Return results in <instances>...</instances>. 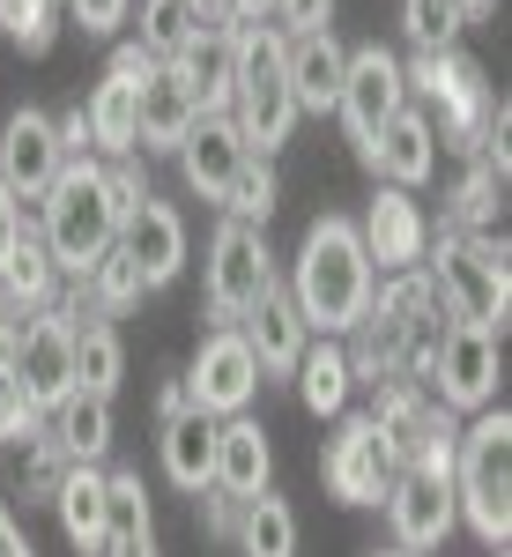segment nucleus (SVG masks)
Instances as JSON below:
<instances>
[{"label":"nucleus","mask_w":512,"mask_h":557,"mask_svg":"<svg viewBox=\"0 0 512 557\" xmlns=\"http://www.w3.org/2000/svg\"><path fill=\"white\" fill-rule=\"evenodd\" d=\"M290 305H298V320L312 335H357V320H364V305L379 290V268L364 260V238H357V223L349 215H320L312 231H304L298 260H290Z\"/></svg>","instance_id":"nucleus-1"},{"label":"nucleus","mask_w":512,"mask_h":557,"mask_svg":"<svg viewBox=\"0 0 512 557\" xmlns=\"http://www.w3.org/2000/svg\"><path fill=\"white\" fill-rule=\"evenodd\" d=\"M401 83H409V104L430 120L438 149H453V157H475V149H490V134H505V104L461 45L401 60Z\"/></svg>","instance_id":"nucleus-2"},{"label":"nucleus","mask_w":512,"mask_h":557,"mask_svg":"<svg viewBox=\"0 0 512 557\" xmlns=\"http://www.w3.org/2000/svg\"><path fill=\"white\" fill-rule=\"evenodd\" d=\"M505 238L498 231H430L424 246V275L446 320L453 327H490L505 335V312H512V268H505Z\"/></svg>","instance_id":"nucleus-3"},{"label":"nucleus","mask_w":512,"mask_h":557,"mask_svg":"<svg viewBox=\"0 0 512 557\" xmlns=\"http://www.w3.org/2000/svg\"><path fill=\"white\" fill-rule=\"evenodd\" d=\"M38 238L67 283H83L89 268L120 246V215H112V186H104L97 157H67L60 164V178L45 186V201H38Z\"/></svg>","instance_id":"nucleus-4"},{"label":"nucleus","mask_w":512,"mask_h":557,"mask_svg":"<svg viewBox=\"0 0 512 557\" xmlns=\"http://www.w3.org/2000/svg\"><path fill=\"white\" fill-rule=\"evenodd\" d=\"M453 513L475 528L483 550L512 543V417L475 409L453 438Z\"/></svg>","instance_id":"nucleus-5"},{"label":"nucleus","mask_w":512,"mask_h":557,"mask_svg":"<svg viewBox=\"0 0 512 557\" xmlns=\"http://www.w3.org/2000/svg\"><path fill=\"white\" fill-rule=\"evenodd\" d=\"M238 75H230V120L246 134L253 157H275L298 127V97L283 75V30L275 23H238Z\"/></svg>","instance_id":"nucleus-6"},{"label":"nucleus","mask_w":512,"mask_h":557,"mask_svg":"<svg viewBox=\"0 0 512 557\" xmlns=\"http://www.w3.org/2000/svg\"><path fill=\"white\" fill-rule=\"evenodd\" d=\"M498 380H505V335H490V327H446L424 394L446 417H475V409H498Z\"/></svg>","instance_id":"nucleus-7"},{"label":"nucleus","mask_w":512,"mask_h":557,"mask_svg":"<svg viewBox=\"0 0 512 557\" xmlns=\"http://www.w3.org/2000/svg\"><path fill=\"white\" fill-rule=\"evenodd\" d=\"M409 104V83H401V52H386V45H349V67H341V127L357 141V164L372 172V149H379L386 120Z\"/></svg>","instance_id":"nucleus-8"},{"label":"nucleus","mask_w":512,"mask_h":557,"mask_svg":"<svg viewBox=\"0 0 512 557\" xmlns=\"http://www.w3.org/2000/svg\"><path fill=\"white\" fill-rule=\"evenodd\" d=\"M275 283L283 275H275V253H267V231L223 215V231L209 238V320L215 327H238Z\"/></svg>","instance_id":"nucleus-9"},{"label":"nucleus","mask_w":512,"mask_h":557,"mask_svg":"<svg viewBox=\"0 0 512 557\" xmlns=\"http://www.w3.org/2000/svg\"><path fill=\"white\" fill-rule=\"evenodd\" d=\"M253 394H260V364L246 349V335L238 327H209L201 349H193V364H186V401L223 424V417H246Z\"/></svg>","instance_id":"nucleus-10"},{"label":"nucleus","mask_w":512,"mask_h":557,"mask_svg":"<svg viewBox=\"0 0 512 557\" xmlns=\"http://www.w3.org/2000/svg\"><path fill=\"white\" fill-rule=\"evenodd\" d=\"M364 417L379 424L394 469H409V461H424L430 446H453L461 438V417H446L416 380H372V409Z\"/></svg>","instance_id":"nucleus-11"},{"label":"nucleus","mask_w":512,"mask_h":557,"mask_svg":"<svg viewBox=\"0 0 512 557\" xmlns=\"http://www.w3.org/2000/svg\"><path fill=\"white\" fill-rule=\"evenodd\" d=\"M379 506H386V528H394V550H416V557H430L461 528V513H453V469H394Z\"/></svg>","instance_id":"nucleus-12"},{"label":"nucleus","mask_w":512,"mask_h":557,"mask_svg":"<svg viewBox=\"0 0 512 557\" xmlns=\"http://www.w3.org/2000/svg\"><path fill=\"white\" fill-rule=\"evenodd\" d=\"M15 386L30 394V409L52 417L75 394V320L60 305H45L23 320V349H15Z\"/></svg>","instance_id":"nucleus-13"},{"label":"nucleus","mask_w":512,"mask_h":557,"mask_svg":"<svg viewBox=\"0 0 512 557\" xmlns=\"http://www.w3.org/2000/svg\"><path fill=\"white\" fill-rule=\"evenodd\" d=\"M320 483L335 491L341 506H379L386 483H394V454L372 417H335V438L320 454Z\"/></svg>","instance_id":"nucleus-14"},{"label":"nucleus","mask_w":512,"mask_h":557,"mask_svg":"<svg viewBox=\"0 0 512 557\" xmlns=\"http://www.w3.org/2000/svg\"><path fill=\"white\" fill-rule=\"evenodd\" d=\"M357 238H364V260H372L379 275H401V268H424L430 223L401 186H379L372 209H364V223H357Z\"/></svg>","instance_id":"nucleus-15"},{"label":"nucleus","mask_w":512,"mask_h":557,"mask_svg":"<svg viewBox=\"0 0 512 557\" xmlns=\"http://www.w3.org/2000/svg\"><path fill=\"white\" fill-rule=\"evenodd\" d=\"M171 157H178V172H186V186H193L201 201H223V194H230V178H238V164H246L253 149H246V134H238L230 112H201Z\"/></svg>","instance_id":"nucleus-16"},{"label":"nucleus","mask_w":512,"mask_h":557,"mask_svg":"<svg viewBox=\"0 0 512 557\" xmlns=\"http://www.w3.org/2000/svg\"><path fill=\"white\" fill-rule=\"evenodd\" d=\"M60 164H67V149H60L52 120L23 104V112L8 120V134H0V178H8V194H15V201H45V186L60 178Z\"/></svg>","instance_id":"nucleus-17"},{"label":"nucleus","mask_w":512,"mask_h":557,"mask_svg":"<svg viewBox=\"0 0 512 557\" xmlns=\"http://www.w3.org/2000/svg\"><path fill=\"white\" fill-rule=\"evenodd\" d=\"M120 246L141 268V290H164V283H178V268H186V215L171 209V201H141L120 223Z\"/></svg>","instance_id":"nucleus-18"},{"label":"nucleus","mask_w":512,"mask_h":557,"mask_svg":"<svg viewBox=\"0 0 512 557\" xmlns=\"http://www.w3.org/2000/svg\"><path fill=\"white\" fill-rule=\"evenodd\" d=\"M238 335H246V349H253V364H260V386H267V380H290V372H298V357H304V343H312V327L298 320V305H290L283 283H275V290L238 320Z\"/></svg>","instance_id":"nucleus-19"},{"label":"nucleus","mask_w":512,"mask_h":557,"mask_svg":"<svg viewBox=\"0 0 512 557\" xmlns=\"http://www.w3.org/2000/svg\"><path fill=\"white\" fill-rule=\"evenodd\" d=\"M505 134H490V149H475L461 157V178H453V194H446V231H490L498 209H505Z\"/></svg>","instance_id":"nucleus-20"},{"label":"nucleus","mask_w":512,"mask_h":557,"mask_svg":"<svg viewBox=\"0 0 512 557\" xmlns=\"http://www.w3.org/2000/svg\"><path fill=\"white\" fill-rule=\"evenodd\" d=\"M171 75L186 83L193 112H230V75H238V38H230V23H201L193 45L171 60Z\"/></svg>","instance_id":"nucleus-21"},{"label":"nucleus","mask_w":512,"mask_h":557,"mask_svg":"<svg viewBox=\"0 0 512 557\" xmlns=\"http://www.w3.org/2000/svg\"><path fill=\"white\" fill-rule=\"evenodd\" d=\"M209 483L230 491L238 506L275 483V446H267V431H260L253 417H223V424H215V475Z\"/></svg>","instance_id":"nucleus-22"},{"label":"nucleus","mask_w":512,"mask_h":557,"mask_svg":"<svg viewBox=\"0 0 512 557\" xmlns=\"http://www.w3.org/2000/svg\"><path fill=\"white\" fill-rule=\"evenodd\" d=\"M341 67H349V45H341L335 30H304V38H283V75H290V97H298V112H335Z\"/></svg>","instance_id":"nucleus-23"},{"label":"nucleus","mask_w":512,"mask_h":557,"mask_svg":"<svg viewBox=\"0 0 512 557\" xmlns=\"http://www.w3.org/2000/svg\"><path fill=\"white\" fill-rule=\"evenodd\" d=\"M193 120H201V112H193L186 83H178L171 67H157V75L141 83V97H134V149H141V157H171Z\"/></svg>","instance_id":"nucleus-24"},{"label":"nucleus","mask_w":512,"mask_h":557,"mask_svg":"<svg viewBox=\"0 0 512 557\" xmlns=\"http://www.w3.org/2000/svg\"><path fill=\"white\" fill-rule=\"evenodd\" d=\"M52 298H60V268H52V253H45V238H38V215H23L15 253L0 268V312L30 320V312H45Z\"/></svg>","instance_id":"nucleus-25"},{"label":"nucleus","mask_w":512,"mask_h":557,"mask_svg":"<svg viewBox=\"0 0 512 557\" xmlns=\"http://www.w3.org/2000/svg\"><path fill=\"white\" fill-rule=\"evenodd\" d=\"M372 172H379L386 186H401V194L438 172V134H430V120L416 112V104H401V112L386 120L379 149H372Z\"/></svg>","instance_id":"nucleus-26"},{"label":"nucleus","mask_w":512,"mask_h":557,"mask_svg":"<svg viewBox=\"0 0 512 557\" xmlns=\"http://www.w3.org/2000/svg\"><path fill=\"white\" fill-rule=\"evenodd\" d=\"M45 438H52L75 469H104V454H112V401L75 386V394L45 417Z\"/></svg>","instance_id":"nucleus-27"},{"label":"nucleus","mask_w":512,"mask_h":557,"mask_svg":"<svg viewBox=\"0 0 512 557\" xmlns=\"http://www.w3.org/2000/svg\"><path fill=\"white\" fill-rule=\"evenodd\" d=\"M104 557H157V520L134 469H104Z\"/></svg>","instance_id":"nucleus-28"},{"label":"nucleus","mask_w":512,"mask_h":557,"mask_svg":"<svg viewBox=\"0 0 512 557\" xmlns=\"http://www.w3.org/2000/svg\"><path fill=\"white\" fill-rule=\"evenodd\" d=\"M290 380H298V401L312 409V417H349V394H357V380H349V357H341V343L312 335Z\"/></svg>","instance_id":"nucleus-29"},{"label":"nucleus","mask_w":512,"mask_h":557,"mask_svg":"<svg viewBox=\"0 0 512 557\" xmlns=\"http://www.w3.org/2000/svg\"><path fill=\"white\" fill-rule=\"evenodd\" d=\"M164 475L178 491H201L215 475V417H201L193 401L178 417H164Z\"/></svg>","instance_id":"nucleus-30"},{"label":"nucleus","mask_w":512,"mask_h":557,"mask_svg":"<svg viewBox=\"0 0 512 557\" xmlns=\"http://www.w3.org/2000/svg\"><path fill=\"white\" fill-rule=\"evenodd\" d=\"M52 513L83 557H104V469H67V483L52 491Z\"/></svg>","instance_id":"nucleus-31"},{"label":"nucleus","mask_w":512,"mask_h":557,"mask_svg":"<svg viewBox=\"0 0 512 557\" xmlns=\"http://www.w3.org/2000/svg\"><path fill=\"white\" fill-rule=\"evenodd\" d=\"M238 557H298V513H290V498H275V483L238 506Z\"/></svg>","instance_id":"nucleus-32"},{"label":"nucleus","mask_w":512,"mask_h":557,"mask_svg":"<svg viewBox=\"0 0 512 557\" xmlns=\"http://www.w3.org/2000/svg\"><path fill=\"white\" fill-rule=\"evenodd\" d=\"M120 380H127V343H120V327H112V320H75V386L112 401Z\"/></svg>","instance_id":"nucleus-33"},{"label":"nucleus","mask_w":512,"mask_h":557,"mask_svg":"<svg viewBox=\"0 0 512 557\" xmlns=\"http://www.w3.org/2000/svg\"><path fill=\"white\" fill-rule=\"evenodd\" d=\"M141 298H149V290H141V268L127 260V246H112V253L83 275V320H120V312H134Z\"/></svg>","instance_id":"nucleus-34"},{"label":"nucleus","mask_w":512,"mask_h":557,"mask_svg":"<svg viewBox=\"0 0 512 557\" xmlns=\"http://www.w3.org/2000/svg\"><path fill=\"white\" fill-rule=\"evenodd\" d=\"M193 30H201V15L186 8V0H141V52L157 60V67H171L186 45H193Z\"/></svg>","instance_id":"nucleus-35"},{"label":"nucleus","mask_w":512,"mask_h":557,"mask_svg":"<svg viewBox=\"0 0 512 557\" xmlns=\"http://www.w3.org/2000/svg\"><path fill=\"white\" fill-rule=\"evenodd\" d=\"M275 194H283V186H275V164H267V157H246V164H238V178H230V194H223L215 209L230 215V223H253V231H267Z\"/></svg>","instance_id":"nucleus-36"},{"label":"nucleus","mask_w":512,"mask_h":557,"mask_svg":"<svg viewBox=\"0 0 512 557\" xmlns=\"http://www.w3.org/2000/svg\"><path fill=\"white\" fill-rule=\"evenodd\" d=\"M461 30H469L461 23V0H401V38H409V52H446Z\"/></svg>","instance_id":"nucleus-37"},{"label":"nucleus","mask_w":512,"mask_h":557,"mask_svg":"<svg viewBox=\"0 0 512 557\" xmlns=\"http://www.w3.org/2000/svg\"><path fill=\"white\" fill-rule=\"evenodd\" d=\"M0 30L23 52H52L60 38V0H0Z\"/></svg>","instance_id":"nucleus-38"},{"label":"nucleus","mask_w":512,"mask_h":557,"mask_svg":"<svg viewBox=\"0 0 512 557\" xmlns=\"http://www.w3.org/2000/svg\"><path fill=\"white\" fill-rule=\"evenodd\" d=\"M67 469H75V461H67V454H60V446H52L45 431L30 438V446H23V491H30L38 506H52V491L67 483Z\"/></svg>","instance_id":"nucleus-39"},{"label":"nucleus","mask_w":512,"mask_h":557,"mask_svg":"<svg viewBox=\"0 0 512 557\" xmlns=\"http://www.w3.org/2000/svg\"><path fill=\"white\" fill-rule=\"evenodd\" d=\"M104 186H112V215H120V223H127L141 201H157V194H149V172H141V157H112V164H104Z\"/></svg>","instance_id":"nucleus-40"},{"label":"nucleus","mask_w":512,"mask_h":557,"mask_svg":"<svg viewBox=\"0 0 512 557\" xmlns=\"http://www.w3.org/2000/svg\"><path fill=\"white\" fill-rule=\"evenodd\" d=\"M267 23H275L283 38H304V30H327V23H335V0H275V8H267Z\"/></svg>","instance_id":"nucleus-41"},{"label":"nucleus","mask_w":512,"mask_h":557,"mask_svg":"<svg viewBox=\"0 0 512 557\" xmlns=\"http://www.w3.org/2000/svg\"><path fill=\"white\" fill-rule=\"evenodd\" d=\"M193 513H201V528H209L215 543H230V535H238V498H230V491H215V483L193 491Z\"/></svg>","instance_id":"nucleus-42"},{"label":"nucleus","mask_w":512,"mask_h":557,"mask_svg":"<svg viewBox=\"0 0 512 557\" xmlns=\"http://www.w3.org/2000/svg\"><path fill=\"white\" fill-rule=\"evenodd\" d=\"M60 8H67L75 23H83L89 38H112V30L127 23V8H134V0H60Z\"/></svg>","instance_id":"nucleus-43"},{"label":"nucleus","mask_w":512,"mask_h":557,"mask_svg":"<svg viewBox=\"0 0 512 557\" xmlns=\"http://www.w3.org/2000/svg\"><path fill=\"white\" fill-rule=\"evenodd\" d=\"M52 134H60V149H67V157H89V120H83V104H75V112H60V120H52Z\"/></svg>","instance_id":"nucleus-44"},{"label":"nucleus","mask_w":512,"mask_h":557,"mask_svg":"<svg viewBox=\"0 0 512 557\" xmlns=\"http://www.w3.org/2000/svg\"><path fill=\"white\" fill-rule=\"evenodd\" d=\"M15 231H23V201H15L8 178H0V268H8V253H15Z\"/></svg>","instance_id":"nucleus-45"},{"label":"nucleus","mask_w":512,"mask_h":557,"mask_svg":"<svg viewBox=\"0 0 512 557\" xmlns=\"http://www.w3.org/2000/svg\"><path fill=\"white\" fill-rule=\"evenodd\" d=\"M15 349H23V320L0 312V380H15Z\"/></svg>","instance_id":"nucleus-46"},{"label":"nucleus","mask_w":512,"mask_h":557,"mask_svg":"<svg viewBox=\"0 0 512 557\" xmlns=\"http://www.w3.org/2000/svg\"><path fill=\"white\" fill-rule=\"evenodd\" d=\"M0 557H38V550H30V535H23L15 513H8V498H0Z\"/></svg>","instance_id":"nucleus-47"},{"label":"nucleus","mask_w":512,"mask_h":557,"mask_svg":"<svg viewBox=\"0 0 512 557\" xmlns=\"http://www.w3.org/2000/svg\"><path fill=\"white\" fill-rule=\"evenodd\" d=\"M267 8H275V0H223V23H230V30H238V23H267Z\"/></svg>","instance_id":"nucleus-48"},{"label":"nucleus","mask_w":512,"mask_h":557,"mask_svg":"<svg viewBox=\"0 0 512 557\" xmlns=\"http://www.w3.org/2000/svg\"><path fill=\"white\" fill-rule=\"evenodd\" d=\"M178 409H186V380H164V386H157V424L178 417Z\"/></svg>","instance_id":"nucleus-49"},{"label":"nucleus","mask_w":512,"mask_h":557,"mask_svg":"<svg viewBox=\"0 0 512 557\" xmlns=\"http://www.w3.org/2000/svg\"><path fill=\"white\" fill-rule=\"evenodd\" d=\"M498 15V0H461V23H490Z\"/></svg>","instance_id":"nucleus-50"},{"label":"nucleus","mask_w":512,"mask_h":557,"mask_svg":"<svg viewBox=\"0 0 512 557\" xmlns=\"http://www.w3.org/2000/svg\"><path fill=\"white\" fill-rule=\"evenodd\" d=\"M186 8H193L201 23H223V0H186Z\"/></svg>","instance_id":"nucleus-51"},{"label":"nucleus","mask_w":512,"mask_h":557,"mask_svg":"<svg viewBox=\"0 0 512 557\" xmlns=\"http://www.w3.org/2000/svg\"><path fill=\"white\" fill-rule=\"evenodd\" d=\"M372 557H416V550H394V543H386V550H372Z\"/></svg>","instance_id":"nucleus-52"}]
</instances>
